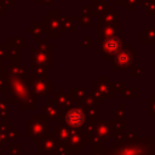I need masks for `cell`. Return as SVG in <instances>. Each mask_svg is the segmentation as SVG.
<instances>
[{
  "label": "cell",
  "instance_id": "2",
  "mask_svg": "<svg viewBox=\"0 0 155 155\" xmlns=\"http://www.w3.org/2000/svg\"><path fill=\"white\" fill-rule=\"evenodd\" d=\"M120 41L117 38H108L103 44V51L108 54H113L119 51Z\"/></svg>",
  "mask_w": 155,
  "mask_h": 155
},
{
  "label": "cell",
  "instance_id": "1",
  "mask_svg": "<svg viewBox=\"0 0 155 155\" xmlns=\"http://www.w3.org/2000/svg\"><path fill=\"white\" fill-rule=\"evenodd\" d=\"M65 120L68 122V125L73 126V127H79L84 124L85 121V115L82 113V110L78 109V108H74V109H70L67 115H65Z\"/></svg>",
  "mask_w": 155,
  "mask_h": 155
},
{
  "label": "cell",
  "instance_id": "3",
  "mask_svg": "<svg viewBox=\"0 0 155 155\" xmlns=\"http://www.w3.org/2000/svg\"><path fill=\"white\" fill-rule=\"evenodd\" d=\"M115 61L119 67H127L132 62V54L128 51H122L115 57Z\"/></svg>",
  "mask_w": 155,
  "mask_h": 155
}]
</instances>
